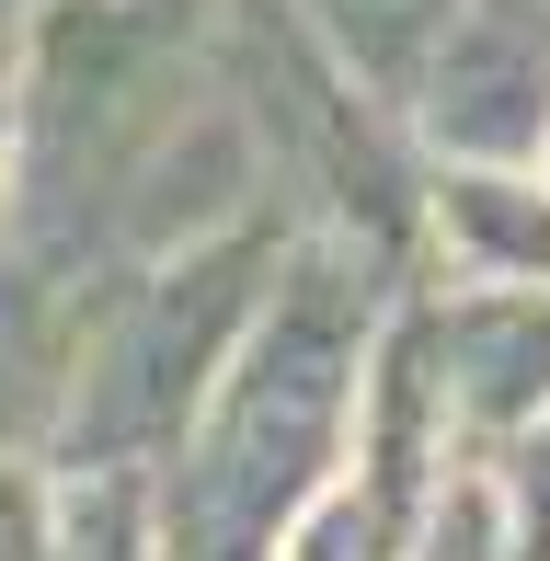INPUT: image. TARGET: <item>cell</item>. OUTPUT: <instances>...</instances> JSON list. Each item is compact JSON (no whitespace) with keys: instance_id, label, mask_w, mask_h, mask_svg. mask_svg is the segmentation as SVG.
Returning <instances> with one entry per match:
<instances>
[{"instance_id":"cell-1","label":"cell","mask_w":550,"mask_h":561,"mask_svg":"<svg viewBox=\"0 0 550 561\" xmlns=\"http://www.w3.org/2000/svg\"><path fill=\"white\" fill-rule=\"evenodd\" d=\"M379 321H390V252L298 229L241 355L218 367L207 413L172 447L161 527H149L161 561H264L298 539V516L356 458Z\"/></svg>"},{"instance_id":"cell-13","label":"cell","mask_w":550,"mask_h":561,"mask_svg":"<svg viewBox=\"0 0 550 561\" xmlns=\"http://www.w3.org/2000/svg\"><path fill=\"white\" fill-rule=\"evenodd\" d=\"M0 207H12V81H0Z\"/></svg>"},{"instance_id":"cell-6","label":"cell","mask_w":550,"mask_h":561,"mask_svg":"<svg viewBox=\"0 0 550 561\" xmlns=\"http://www.w3.org/2000/svg\"><path fill=\"white\" fill-rule=\"evenodd\" d=\"M424 229L459 252L470 287H550V172L505 161H447L424 184Z\"/></svg>"},{"instance_id":"cell-3","label":"cell","mask_w":550,"mask_h":561,"mask_svg":"<svg viewBox=\"0 0 550 561\" xmlns=\"http://www.w3.org/2000/svg\"><path fill=\"white\" fill-rule=\"evenodd\" d=\"M402 104L436 161L528 172L550 149V0H459Z\"/></svg>"},{"instance_id":"cell-2","label":"cell","mask_w":550,"mask_h":561,"mask_svg":"<svg viewBox=\"0 0 550 561\" xmlns=\"http://www.w3.org/2000/svg\"><path fill=\"white\" fill-rule=\"evenodd\" d=\"M287 241H298L287 218H241V229H218V241L127 264L104 287V310H92V333H81V367H69V413H58V436H46L69 458V481L81 470L138 481L149 458L184 447V424L207 413L218 367L253 333Z\"/></svg>"},{"instance_id":"cell-11","label":"cell","mask_w":550,"mask_h":561,"mask_svg":"<svg viewBox=\"0 0 550 561\" xmlns=\"http://www.w3.org/2000/svg\"><path fill=\"white\" fill-rule=\"evenodd\" d=\"M505 539L516 561H550V413L516 424V470H505Z\"/></svg>"},{"instance_id":"cell-8","label":"cell","mask_w":550,"mask_h":561,"mask_svg":"<svg viewBox=\"0 0 550 561\" xmlns=\"http://www.w3.org/2000/svg\"><path fill=\"white\" fill-rule=\"evenodd\" d=\"M58 561H161V539L138 516V481H115V470L69 481L58 493Z\"/></svg>"},{"instance_id":"cell-4","label":"cell","mask_w":550,"mask_h":561,"mask_svg":"<svg viewBox=\"0 0 550 561\" xmlns=\"http://www.w3.org/2000/svg\"><path fill=\"white\" fill-rule=\"evenodd\" d=\"M424 355H436V401L459 436H516L550 413V287H470L424 310Z\"/></svg>"},{"instance_id":"cell-12","label":"cell","mask_w":550,"mask_h":561,"mask_svg":"<svg viewBox=\"0 0 550 561\" xmlns=\"http://www.w3.org/2000/svg\"><path fill=\"white\" fill-rule=\"evenodd\" d=\"M23 12H35V0H0V81H12V46H23Z\"/></svg>"},{"instance_id":"cell-14","label":"cell","mask_w":550,"mask_h":561,"mask_svg":"<svg viewBox=\"0 0 550 561\" xmlns=\"http://www.w3.org/2000/svg\"><path fill=\"white\" fill-rule=\"evenodd\" d=\"M539 172H550V149H539Z\"/></svg>"},{"instance_id":"cell-9","label":"cell","mask_w":550,"mask_h":561,"mask_svg":"<svg viewBox=\"0 0 550 561\" xmlns=\"http://www.w3.org/2000/svg\"><path fill=\"white\" fill-rule=\"evenodd\" d=\"M402 561H516L505 539V504L482 493V481H459V493H436L424 504V527H413V550Z\"/></svg>"},{"instance_id":"cell-10","label":"cell","mask_w":550,"mask_h":561,"mask_svg":"<svg viewBox=\"0 0 550 561\" xmlns=\"http://www.w3.org/2000/svg\"><path fill=\"white\" fill-rule=\"evenodd\" d=\"M0 561H58V481L35 458H0Z\"/></svg>"},{"instance_id":"cell-7","label":"cell","mask_w":550,"mask_h":561,"mask_svg":"<svg viewBox=\"0 0 550 561\" xmlns=\"http://www.w3.org/2000/svg\"><path fill=\"white\" fill-rule=\"evenodd\" d=\"M287 12L310 23V35L333 46L367 92H390V104H402L413 69H424V46L447 35V12H459V0H287Z\"/></svg>"},{"instance_id":"cell-5","label":"cell","mask_w":550,"mask_h":561,"mask_svg":"<svg viewBox=\"0 0 550 561\" xmlns=\"http://www.w3.org/2000/svg\"><path fill=\"white\" fill-rule=\"evenodd\" d=\"M115 275H69L0 241V458H35L69 413V367Z\"/></svg>"}]
</instances>
